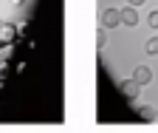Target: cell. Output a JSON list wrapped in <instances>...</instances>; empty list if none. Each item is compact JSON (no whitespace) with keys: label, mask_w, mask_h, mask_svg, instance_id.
Segmentation results:
<instances>
[{"label":"cell","mask_w":158,"mask_h":133,"mask_svg":"<svg viewBox=\"0 0 158 133\" xmlns=\"http://www.w3.org/2000/svg\"><path fill=\"white\" fill-rule=\"evenodd\" d=\"M102 26H105V28L122 26V11H118V9H105V11H102Z\"/></svg>","instance_id":"obj_1"},{"label":"cell","mask_w":158,"mask_h":133,"mask_svg":"<svg viewBox=\"0 0 158 133\" xmlns=\"http://www.w3.org/2000/svg\"><path fill=\"white\" fill-rule=\"evenodd\" d=\"M122 26H127V28L138 26V11H135V6H124L122 9Z\"/></svg>","instance_id":"obj_2"},{"label":"cell","mask_w":158,"mask_h":133,"mask_svg":"<svg viewBox=\"0 0 158 133\" xmlns=\"http://www.w3.org/2000/svg\"><path fill=\"white\" fill-rule=\"evenodd\" d=\"M118 88H122V93H124L127 99H135V97H138V88H141V85H138L135 79H122V82H118Z\"/></svg>","instance_id":"obj_3"},{"label":"cell","mask_w":158,"mask_h":133,"mask_svg":"<svg viewBox=\"0 0 158 133\" xmlns=\"http://www.w3.org/2000/svg\"><path fill=\"white\" fill-rule=\"evenodd\" d=\"M14 37H17V26L0 23V43H14Z\"/></svg>","instance_id":"obj_4"},{"label":"cell","mask_w":158,"mask_h":133,"mask_svg":"<svg viewBox=\"0 0 158 133\" xmlns=\"http://www.w3.org/2000/svg\"><path fill=\"white\" fill-rule=\"evenodd\" d=\"M133 79H135L138 85H147V82L152 79V71H150L147 65H138V68L133 71Z\"/></svg>","instance_id":"obj_5"},{"label":"cell","mask_w":158,"mask_h":133,"mask_svg":"<svg viewBox=\"0 0 158 133\" xmlns=\"http://www.w3.org/2000/svg\"><path fill=\"white\" fill-rule=\"evenodd\" d=\"M105 43H107V28L102 26V28H99V31H96V48H99V51H102V48H105Z\"/></svg>","instance_id":"obj_6"},{"label":"cell","mask_w":158,"mask_h":133,"mask_svg":"<svg viewBox=\"0 0 158 133\" xmlns=\"http://www.w3.org/2000/svg\"><path fill=\"white\" fill-rule=\"evenodd\" d=\"M138 116H141L144 122H155V116H158V113H155L152 108H138Z\"/></svg>","instance_id":"obj_7"},{"label":"cell","mask_w":158,"mask_h":133,"mask_svg":"<svg viewBox=\"0 0 158 133\" xmlns=\"http://www.w3.org/2000/svg\"><path fill=\"white\" fill-rule=\"evenodd\" d=\"M14 54V43H0V60H9Z\"/></svg>","instance_id":"obj_8"},{"label":"cell","mask_w":158,"mask_h":133,"mask_svg":"<svg viewBox=\"0 0 158 133\" xmlns=\"http://www.w3.org/2000/svg\"><path fill=\"white\" fill-rule=\"evenodd\" d=\"M147 54H158V37H150L147 40Z\"/></svg>","instance_id":"obj_9"},{"label":"cell","mask_w":158,"mask_h":133,"mask_svg":"<svg viewBox=\"0 0 158 133\" xmlns=\"http://www.w3.org/2000/svg\"><path fill=\"white\" fill-rule=\"evenodd\" d=\"M147 23H150V28H158V9L147 14Z\"/></svg>","instance_id":"obj_10"},{"label":"cell","mask_w":158,"mask_h":133,"mask_svg":"<svg viewBox=\"0 0 158 133\" xmlns=\"http://www.w3.org/2000/svg\"><path fill=\"white\" fill-rule=\"evenodd\" d=\"M144 0H127V6H141Z\"/></svg>","instance_id":"obj_11"}]
</instances>
